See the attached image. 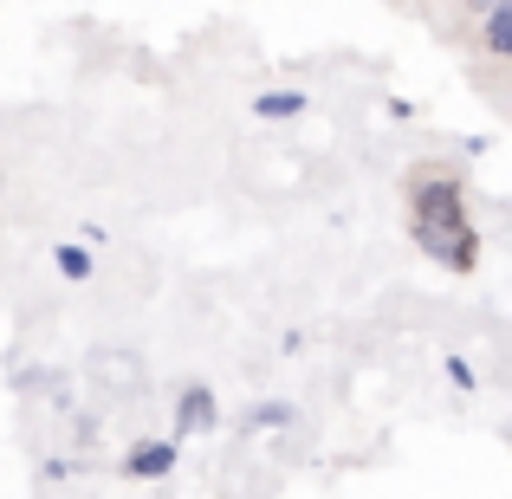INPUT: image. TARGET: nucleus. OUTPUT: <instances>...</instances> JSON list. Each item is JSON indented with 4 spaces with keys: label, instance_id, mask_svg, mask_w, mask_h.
I'll return each instance as SVG.
<instances>
[{
    "label": "nucleus",
    "instance_id": "1",
    "mask_svg": "<svg viewBox=\"0 0 512 499\" xmlns=\"http://www.w3.org/2000/svg\"><path fill=\"white\" fill-rule=\"evenodd\" d=\"M409 234H415V247H422L435 266L474 273L480 240H474V221H467V208H461V182H454V175H422V182H415Z\"/></svg>",
    "mask_w": 512,
    "mask_h": 499
},
{
    "label": "nucleus",
    "instance_id": "2",
    "mask_svg": "<svg viewBox=\"0 0 512 499\" xmlns=\"http://www.w3.org/2000/svg\"><path fill=\"white\" fill-rule=\"evenodd\" d=\"M169 467H175V441H143V448L124 461V474H137V480H156V474H169Z\"/></svg>",
    "mask_w": 512,
    "mask_h": 499
},
{
    "label": "nucleus",
    "instance_id": "3",
    "mask_svg": "<svg viewBox=\"0 0 512 499\" xmlns=\"http://www.w3.org/2000/svg\"><path fill=\"white\" fill-rule=\"evenodd\" d=\"M208 422H214L208 389H188V396H182V415H175V435H195V428H208Z\"/></svg>",
    "mask_w": 512,
    "mask_h": 499
},
{
    "label": "nucleus",
    "instance_id": "4",
    "mask_svg": "<svg viewBox=\"0 0 512 499\" xmlns=\"http://www.w3.org/2000/svg\"><path fill=\"white\" fill-rule=\"evenodd\" d=\"M487 52H500V59H512V0H500V7L487 13Z\"/></svg>",
    "mask_w": 512,
    "mask_h": 499
},
{
    "label": "nucleus",
    "instance_id": "5",
    "mask_svg": "<svg viewBox=\"0 0 512 499\" xmlns=\"http://www.w3.org/2000/svg\"><path fill=\"white\" fill-rule=\"evenodd\" d=\"M59 273L85 279V273H91V253H85V247H59Z\"/></svg>",
    "mask_w": 512,
    "mask_h": 499
},
{
    "label": "nucleus",
    "instance_id": "6",
    "mask_svg": "<svg viewBox=\"0 0 512 499\" xmlns=\"http://www.w3.org/2000/svg\"><path fill=\"white\" fill-rule=\"evenodd\" d=\"M253 111H260V117H292V111H299V98H292V91H279V98H260Z\"/></svg>",
    "mask_w": 512,
    "mask_h": 499
},
{
    "label": "nucleus",
    "instance_id": "7",
    "mask_svg": "<svg viewBox=\"0 0 512 499\" xmlns=\"http://www.w3.org/2000/svg\"><path fill=\"white\" fill-rule=\"evenodd\" d=\"M480 7H500V0H480Z\"/></svg>",
    "mask_w": 512,
    "mask_h": 499
}]
</instances>
